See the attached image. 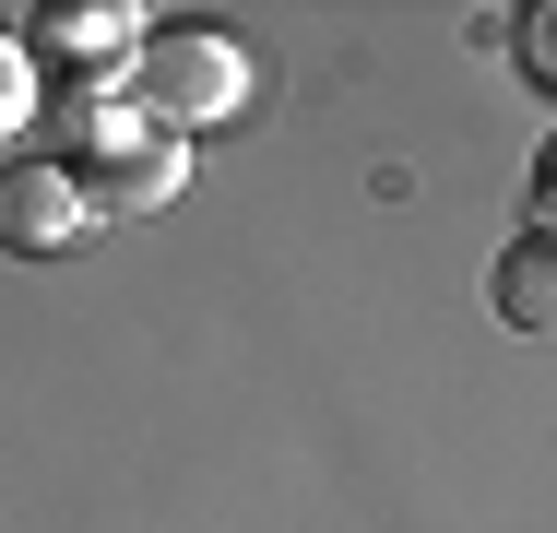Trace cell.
<instances>
[{"label": "cell", "instance_id": "obj_1", "mask_svg": "<svg viewBox=\"0 0 557 533\" xmlns=\"http://www.w3.org/2000/svg\"><path fill=\"white\" fill-rule=\"evenodd\" d=\"M249 107V48L214 36V24H143V48H131V119H154L166 142H190V131H214Z\"/></svg>", "mask_w": 557, "mask_h": 533}, {"label": "cell", "instance_id": "obj_2", "mask_svg": "<svg viewBox=\"0 0 557 533\" xmlns=\"http://www.w3.org/2000/svg\"><path fill=\"white\" fill-rule=\"evenodd\" d=\"M178 178H190V142H166L154 119H96L84 142H72V190H84V213H154L178 202Z\"/></svg>", "mask_w": 557, "mask_h": 533}, {"label": "cell", "instance_id": "obj_3", "mask_svg": "<svg viewBox=\"0 0 557 533\" xmlns=\"http://www.w3.org/2000/svg\"><path fill=\"white\" fill-rule=\"evenodd\" d=\"M143 24L154 12H131V0H48V12H24L12 36H24V72L48 84H84V96H108V60H131L143 48Z\"/></svg>", "mask_w": 557, "mask_h": 533}, {"label": "cell", "instance_id": "obj_4", "mask_svg": "<svg viewBox=\"0 0 557 533\" xmlns=\"http://www.w3.org/2000/svg\"><path fill=\"white\" fill-rule=\"evenodd\" d=\"M84 225H96V213H84V190H72V166H48V154H12V166H0V249L60 261Z\"/></svg>", "mask_w": 557, "mask_h": 533}, {"label": "cell", "instance_id": "obj_5", "mask_svg": "<svg viewBox=\"0 0 557 533\" xmlns=\"http://www.w3.org/2000/svg\"><path fill=\"white\" fill-rule=\"evenodd\" d=\"M486 297H498V320H510V332H546V320H557V261H546V237H534V225L498 249Z\"/></svg>", "mask_w": 557, "mask_h": 533}, {"label": "cell", "instance_id": "obj_6", "mask_svg": "<svg viewBox=\"0 0 557 533\" xmlns=\"http://www.w3.org/2000/svg\"><path fill=\"white\" fill-rule=\"evenodd\" d=\"M36 96H48V84H36V72H24V36H12V24H0V142H12V131H24V119H36Z\"/></svg>", "mask_w": 557, "mask_h": 533}, {"label": "cell", "instance_id": "obj_7", "mask_svg": "<svg viewBox=\"0 0 557 533\" xmlns=\"http://www.w3.org/2000/svg\"><path fill=\"white\" fill-rule=\"evenodd\" d=\"M557 12H510V60L534 72V84H557V36H546Z\"/></svg>", "mask_w": 557, "mask_h": 533}]
</instances>
